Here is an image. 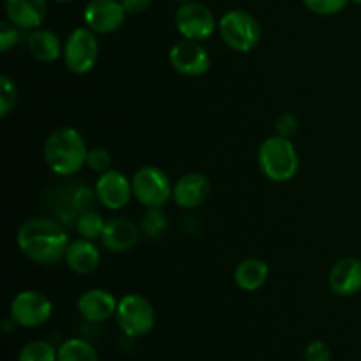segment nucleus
I'll return each mask as SVG.
<instances>
[{
    "mask_svg": "<svg viewBox=\"0 0 361 361\" xmlns=\"http://www.w3.org/2000/svg\"><path fill=\"white\" fill-rule=\"evenodd\" d=\"M169 62L176 73L183 76H201L210 69V56L207 49L201 46L200 41H190V39H183L169 49Z\"/></svg>",
    "mask_w": 361,
    "mask_h": 361,
    "instance_id": "nucleus-12",
    "label": "nucleus"
},
{
    "mask_svg": "<svg viewBox=\"0 0 361 361\" xmlns=\"http://www.w3.org/2000/svg\"><path fill=\"white\" fill-rule=\"evenodd\" d=\"M219 32L226 44L236 51L247 53L261 41V27L256 18L242 9L226 13L219 21Z\"/></svg>",
    "mask_w": 361,
    "mask_h": 361,
    "instance_id": "nucleus-4",
    "label": "nucleus"
},
{
    "mask_svg": "<svg viewBox=\"0 0 361 361\" xmlns=\"http://www.w3.org/2000/svg\"><path fill=\"white\" fill-rule=\"evenodd\" d=\"M27 46L32 56L37 59L39 62H55L60 55H63V48L59 35L41 27L30 32Z\"/></svg>",
    "mask_w": 361,
    "mask_h": 361,
    "instance_id": "nucleus-19",
    "label": "nucleus"
},
{
    "mask_svg": "<svg viewBox=\"0 0 361 361\" xmlns=\"http://www.w3.org/2000/svg\"><path fill=\"white\" fill-rule=\"evenodd\" d=\"M116 323L130 338L145 337L155 326V310L152 303L141 295H127L118 300Z\"/></svg>",
    "mask_w": 361,
    "mask_h": 361,
    "instance_id": "nucleus-5",
    "label": "nucleus"
},
{
    "mask_svg": "<svg viewBox=\"0 0 361 361\" xmlns=\"http://www.w3.org/2000/svg\"><path fill=\"white\" fill-rule=\"evenodd\" d=\"M46 0H6V14L20 30H35L46 16Z\"/></svg>",
    "mask_w": 361,
    "mask_h": 361,
    "instance_id": "nucleus-16",
    "label": "nucleus"
},
{
    "mask_svg": "<svg viewBox=\"0 0 361 361\" xmlns=\"http://www.w3.org/2000/svg\"><path fill=\"white\" fill-rule=\"evenodd\" d=\"M116 307H118V302L115 296L104 289H90L78 300V310L81 317L90 323H104L111 319L116 314Z\"/></svg>",
    "mask_w": 361,
    "mask_h": 361,
    "instance_id": "nucleus-15",
    "label": "nucleus"
},
{
    "mask_svg": "<svg viewBox=\"0 0 361 361\" xmlns=\"http://www.w3.org/2000/svg\"><path fill=\"white\" fill-rule=\"evenodd\" d=\"M53 303L39 291H21L11 302V319L23 328H37L48 323Z\"/></svg>",
    "mask_w": 361,
    "mask_h": 361,
    "instance_id": "nucleus-8",
    "label": "nucleus"
},
{
    "mask_svg": "<svg viewBox=\"0 0 361 361\" xmlns=\"http://www.w3.org/2000/svg\"><path fill=\"white\" fill-rule=\"evenodd\" d=\"M275 129H277L279 136L291 137L293 134L296 133V129H298V120H296V116L291 115V113H282L277 118Z\"/></svg>",
    "mask_w": 361,
    "mask_h": 361,
    "instance_id": "nucleus-31",
    "label": "nucleus"
},
{
    "mask_svg": "<svg viewBox=\"0 0 361 361\" xmlns=\"http://www.w3.org/2000/svg\"><path fill=\"white\" fill-rule=\"evenodd\" d=\"M133 194L147 208H162L173 200V185L168 175L155 166H145L133 176Z\"/></svg>",
    "mask_w": 361,
    "mask_h": 361,
    "instance_id": "nucleus-7",
    "label": "nucleus"
},
{
    "mask_svg": "<svg viewBox=\"0 0 361 361\" xmlns=\"http://www.w3.org/2000/svg\"><path fill=\"white\" fill-rule=\"evenodd\" d=\"M88 148L83 136L73 127L53 130L44 143V161L55 175L73 176L87 164Z\"/></svg>",
    "mask_w": 361,
    "mask_h": 361,
    "instance_id": "nucleus-2",
    "label": "nucleus"
},
{
    "mask_svg": "<svg viewBox=\"0 0 361 361\" xmlns=\"http://www.w3.org/2000/svg\"><path fill=\"white\" fill-rule=\"evenodd\" d=\"M257 164L263 175L271 182H289L298 173L300 157L289 137L271 136L261 143L257 150Z\"/></svg>",
    "mask_w": 361,
    "mask_h": 361,
    "instance_id": "nucleus-3",
    "label": "nucleus"
},
{
    "mask_svg": "<svg viewBox=\"0 0 361 361\" xmlns=\"http://www.w3.org/2000/svg\"><path fill=\"white\" fill-rule=\"evenodd\" d=\"M55 2H62V4H66V2H73V0H55Z\"/></svg>",
    "mask_w": 361,
    "mask_h": 361,
    "instance_id": "nucleus-34",
    "label": "nucleus"
},
{
    "mask_svg": "<svg viewBox=\"0 0 361 361\" xmlns=\"http://www.w3.org/2000/svg\"><path fill=\"white\" fill-rule=\"evenodd\" d=\"M95 197L99 203L109 210H122L127 207L133 194V180L127 178L123 173L116 169L101 173L99 180L95 182Z\"/></svg>",
    "mask_w": 361,
    "mask_h": 361,
    "instance_id": "nucleus-10",
    "label": "nucleus"
},
{
    "mask_svg": "<svg viewBox=\"0 0 361 361\" xmlns=\"http://www.w3.org/2000/svg\"><path fill=\"white\" fill-rule=\"evenodd\" d=\"M127 14H141L150 7L152 0H120Z\"/></svg>",
    "mask_w": 361,
    "mask_h": 361,
    "instance_id": "nucleus-32",
    "label": "nucleus"
},
{
    "mask_svg": "<svg viewBox=\"0 0 361 361\" xmlns=\"http://www.w3.org/2000/svg\"><path fill=\"white\" fill-rule=\"evenodd\" d=\"M210 194V180L203 173H187L173 185V201L180 208H197Z\"/></svg>",
    "mask_w": 361,
    "mask_h": 361,
    "instance_id": "nucleus-13",
    "label": "nucleus"
},
{
    "mask_svg": "<svg viewBox=\"0 0 361 361\" xmlns=\"http://www.w3.org/2000/svg\"><path fill=\"white\" fill-rule=\"evenodd\" d=\"M63 259H66L67 267L71 270L76 271V274L87 275L97 270L99 263H101V252H99L94 240L80 238L69 243Z\"/></svg>",
    "mask_w": 361,
    "mask_h": 361,
    "instance_id": "nucleus-18",
    "label": "nucleus"
},
{
    "mask_svg": "<svg viewBox=\"0 0 361 361\" xmlns=\"http://www.w3.org/2000/svg\"><path fill=\"white\" fill-rule=\"evenodd\" d=\"M106 222L97 212L87 210L85 214H81L76 219V229L80 233L81 238L87 240H97L102 238V233H104Z\"/></svg>",
    "mask_w": 361,
    "mask_h": 361,
    "instance_id": "nucleus-23",
    "label": "nucleus"
},
{
    "mask_svg": "<svg viewBox=\"0 0 361 361\" xmlns=\"http://www.w3.org/2000/svg\"><path fill=\"white\" fill-rule=\"evenodd\" d=\"M18 247L37 264H53L66 257L69 235L53 219H28L18 229Z\"/></svg>",
    "mask_w": 361,
    "mask_h": 361,
    "instance_id": "nucleus-1",
    "label": "nucleus"
},
{
    "mask_svg": "<svg viewBox=\"0 0 361 361\" xmlns=\"http://www.w3.org/2000/svg\"><path fill=\"white\" fill-rule=\"evenodd\" d=\"M175 2H178L180 6H182V4H189V2H194V0H175Z\"/></svg>",
    "mask_w": 361,
    "mask_h": 361,
    "instance_id": "nucleus-33",
    "label": "nucleus"
},
{
    "mask_svg": "<svg viewBox=\"0 0 361 361\" xmlns=\"http://www.w3.org/2000/svg\"><path fill=\"white\" fill-rule=\"evenodd\" d=\"M137 238H140L137 226L130 219L116 217L106 222L101 242L111 252H127L136 245Z\"/></svg>",
    "mask_w": 361,
    "mask_h": 361,
    "instance_id": "nucleus-17",
    "label": "nucleus"
},
{
    "mask_svg": "<svg viewBox=\"0 0 361 361\" xmlns=\"http://www.w3.org/2000/svg\"><path fill=\"white\" fill-rule=\"evenodd\" d=\"M126 14L120 0H90L85 6L83 20L95 34H111L122 27Z\"/></svg>",
    "mask_w": 361,
    "mask_h": 361,
    "instance_id": "nucleus-11",
    "label": "nucleus"
},
{
    "mask_svg": "<svg viewBox=\"0 0 361 361\" xmlns=\"http://www.w3.org/2000/svg\"><path fill=\"white\" fill-rule=\"evenodd\" d=\"M175 25L178 28L183 39H190V41H207L212 37L215 32V18L214 13L208 9L204 4L194 2L182 4L175 14Z\"/></svg>",
    "mask_w": 361,
    "mask_h": 361,
    "instance_id": "nucleus-9",
    "label": "nucleus"
},
{
    "mask_svg": "<svg viewBox=\"0 0 361 361\" xmlns=\"http://www.w3.org/2000/svg\"><path fill=\"white\" fill-rule=\"evenodd\" d=\"M63 62L74 74H87L99 60V39L88 27L74 28L63 44Z\"/></svg>",
    "mask_w": 361,
    "mask_h": 361,
    "instance_id": "nucleus-6",
    "label": "nucleus"
},
{
    "mask_svg": "<svg viewBox=\"0 0 361 361\" xmlns=\"http://www.w3.org/2000/svg\"><path fill=\"white\" fill-rule=\"evenodd\" d=\"M328 286L337 296H353L361 291V261L344 257L331 267Z\"/></svg>",
    "mask_w": 361,
    "mask_h": 361,
    "instance_id": "nucleus-14",
    "label": "nucleus"
},
{
    "mask_svg": "<svg viewBox=\"0 0 361 361\" xmlns=\"http://www.w3.org/2000/svg\"><path fill=\"white\" fill-rule=\"evenodd\" d=\"M18 90L9 76H0V116H7L16 106Z\"/></svg>",
    "mask_w": 361,
    "mask_h": 361,
    "instance_id": "nucleus-26",
    "label": "nucleus"
},
{
    "mask_svg": "<svg viewBox=\"0 0 361 361\" xmlns=\"http://www.w3.org/2000/svg\"><path fill=\"white\" fill-rule=\"evenodd\" d=\"M87 166L92 171H109L111 169V155H109V152L106 148H92V150H88L87 155Z\"/></svg>",
    "mask_w": 361,
    "mask_h": 361,
    "instance_id": "nucleus-28",
    "label": "nucleus"
},
{
    "mask_svg": "<svg viewBox=\"0 0 361 361\" xmlns=\"http://www.w3.org/2000/svg\"><path fill=\"white\" fill-rule=\"evenodd\" d=\"M141 229L148 238H159L168 229V219L162 208H148L147 214L143 215Z\"/></svg>",
    "mask_w": 361,
    "mask_h": 361,
    "instance_id": "nucleus-25",
    "label": "nucleus"
},
{
    "mask_svg": "<svg viewBox=\"0 0 361 361\" xmlns=\"http://www.w3.org/2000/svg\"><path fill=\"white\" fill-rule=\"evenodd\" d=\"M20 41V28L9 20L0 23V49L2 51H9L14 44Z\"/></svg>",
    "mask_w": 361,
    "mask_h": 361,
    "instance_id": "nucleus-29",
    "label": "nucleus"
},
{
    "mask_svg": "<svg viewBox=\"0 0 361 361\" xmlns=\"http://www.w3.org/2000/svg\"><path fill=\"white\" fill-rule=\"evenodd\" d=\"M270 275V268L263 259L250 257L242 261L235 270V284L247 293L257 291L263 288Z\"/></svg>",
    "mask_w": 361,
    "mask_h": 361,
    "instance_id": "nucleus-21",
    "label": "nucleus"
},
{
    "mask_svg": "<svg viewBox=\"0 0 361 361\" xmlns=\"http://www.w3.org/2000/svg\"><path fill=\"white\" fill-rule=\"evenodd\" d=\"M355 4H358V6H361V0H353Z\"/></svg>",
    "mask_w": 361,
    "mask_h": 361,
    "instance_id": "nucleus-35",
    "label": "nucleus"
},
{
    "mask_svg": "<svg viewBox=\"0 0 361 361\" xmlns=\"http://www.w3.org/2000/svg\"><path fill=\"white\" fill-rule=\"evenodd\" d=\"M305 361H331V351L324 342L316 341L307 345Z\"/></svg>",
    "mask_w": 361,
    "mask_h": 361,
    "instance_id": "nucleus-30",
    "label": "nucleus"
},
{
    "mask_svg": "<svg viewBox=\"0 0 361 361\" xmlns=\"http://www.w3.org/2000/svg\"><path fill=\"white\" fill-rule=\"evenodd\" d=\"M59 361H99V356L90 342L69 338L59 348Z\"/></svg>",
    "mask_w": 361,
    "mask_h": 361,
    "instance_id": "nucleus-22",
    "label": "nucleus"
},
{
    "mask_svg": "<svg viewBox=\"0 0 361 361\" xmlns=\"http://www.w3.org/2000/svg\"><path fill=\"white\" fill-rule=\"evenodd\" d=\"M307 9L319 16H331L345 9L349 0H303Z\"/></svg>",
    "mask_w": 361,
    "mask_h": 361,
    "instance_id": "nucleus-27",
    "label": "nucleus"
},
{
    "mask_svg": "<svg viewBox=\"0 0 361 361\" xmlns=\"http://www.w3.org/2000/svg\"><path fill=\"white\" fill-rule=\"evenodd\" d=\"M59 192L62 194V201L59 203L56 212H59V215L63 221H69V219L74 217L78 219L81 214H85L90 208L92 192L88 187L74 183V185L63 187Z\"/></svg>",
    "mask_w": 361,
    "mask_h": 361,
    "instance_id": "nucleus-20",
    "label": "nucleus"
},
{
    "mask_svg": "<svg viewBox=\"0 0 361 361\" xmlns=\"http://www.w3.org/2000/svg\"><path fill=\"white\" fill-rule=\"evenodd\" d=\"M18 361H59V351L49 342L34 341L23 345Z\"/></svg>",
    "mask_w": 361,
    "mask_h": 361,
    "instance_id": "nucleus-24",
    "label": "nucleus"
}]
</instances>
